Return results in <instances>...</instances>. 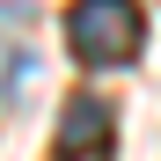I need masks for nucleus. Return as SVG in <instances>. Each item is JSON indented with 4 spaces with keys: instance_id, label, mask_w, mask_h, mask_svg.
<instances>
[{
    "instance_id": "f257e3e1",
    "label": "nucleus",
    "mask_w": 161,
    "mask_h": 161,
    "mask_svg": "<svg viewBox=\"0 0 161 161\" xmlns=\"http://www.w3.org/2000/svg\"><path fill=\"white\" fill-rule=\"evenodd\" d=\"M147 44V15L139 0H73L66 8V51L80 66H125L132 51Z\"/></svg>"
},
{
    "instance_id": "7ed1b4c3",
    "label": "nucleus",
    "mask_w": 161,
    "mask_h": 161,
    "mask_svg": "<svg viewBox=\"0 0 161 161\" xmlns=\"http://www.w3.org/2000/svg\"><path fill=\"white\" fill-rule=\"evenodd\" d=\"M22 88H30V44L8 37V110H22Z\"/></svg>"
},
{
    "instance_id": "f03ea898",
    "label": "nucleus",
    "mask_w": 161,
    "mask_h": 161,
    "mask_svg": "<svg viewBox=\"0 0 161 161\" xmlns=\"http://www.w3.org/2000/svg\"><path fill=\"white\" fill-rule=\"evenodd\" d=\"M51 154L59 161H80V154H110V103H95V95H73L66 110H59V132H51Z\"/></svg>"
}]
</instances>
